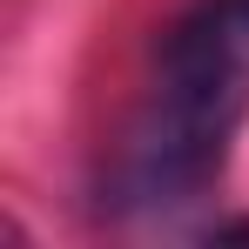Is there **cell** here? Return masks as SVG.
Instances as JSON below:
<instances>
[{"label":"cell","instance_id":"7a4b0ae2","mask_svg":"<svg viewBox=\"0 0 249 249\" xmlns=\"http://www.w3.org/2000/svg\"><path fill=\"white\" fill-rule=\"evenodd\" d=\"M155 61L249 81V0H189L155 41Z\"/></svg>","mask_w":249,"mask_h":249},{"label":"cell","instance_id":"6da1fadb","mask_svg":"<svg viewBox=\"0 0 249 249\" xmlns=\"http://www.w3.org/2000/svg\"><path fill=\"white\" fill-rule=\"evenodd\" d=\"M249 115V81L155 61L148 101L122 128L115 155L94 175L101 215H155L189 196H202L229 162V142Z\"/></svg>","mask_w":249,"mask_h":249}]
</instances>
